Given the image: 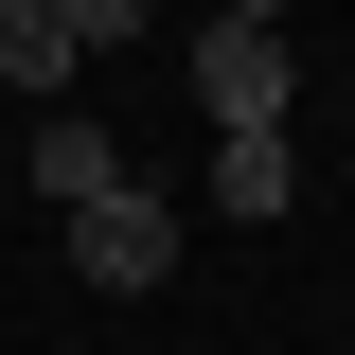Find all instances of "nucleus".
Returning a JSON list of instances; mask_svg holds the SVG:
<instances>
[{"instance_id": "obj_1", "label": "nucleus", "mask_w": 355, "mask_h": 355, "mask_svg": "<svg viewBox=\"0 0 355 355\" xmlns=\"http://www.w3.org/2000/svg\"><path fill=\"white\" fill-rule=\"evenodd\" d=\"M160 266H178V196H142V178H107V196L71 214V284H107V302H142Z\"/></svg>"}, {"instance_id": "obj_2", "label": "nucleus", "mask_w": 355, "mask_h": 355, "mask_svg": "<svg viewBox=\"0 0 355 355\" xmlns=\"http://www.w3.org/2000/svg\"><path fill=\"white\" fill-rule=\"evenodd\" d=\"M284 89H302V53L266 36V18H214V36H196V107H214V125H284Z\"/></svg>"}, {"instance_id": "obj_3", "label": "nucleus", "mask_w": 355, "mask_h": 355, "mask_svg": "<svg viewBox=\"0 0 355 355\" xmlns=\"http://www.w3.org/2000/svg\"><path fill=\"white\" fill-rule=\"evenodd\" d=\"M196 196H214L231 231H266L284 196H302V142H284V125H214V178H196Z\"/></svg>"}, {"instance_id": "obj_4", "label": "nucleus", "mask_w": 355, "mask_h": 355, "mask_svg": "<svg viewBox=\"0 0 355 355\" xmlns=\"http://www.w3.org/2000/svg\"><path fill=\"white\" fill-rule=\"evenodd\" d=\"M107 178H142V160H125L107 125H71V107H53V125H36V196H53V214H89Z\"/></svg>"}]
</instances>
